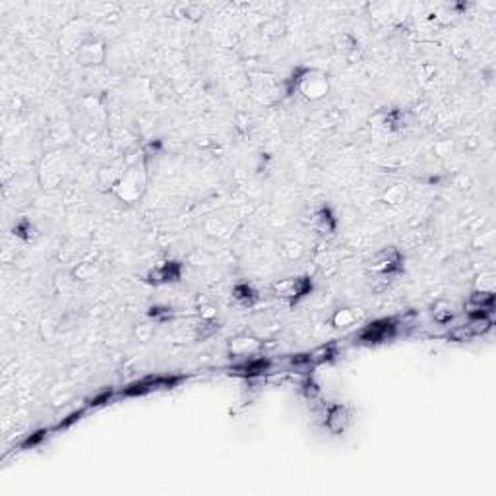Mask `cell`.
Listing matches in <instances>:
<instances>
[{
    "mask_svg": "<svg viewBox=\"0 0 496 496\" xmlns=\"http://www.w3.org/2000/svg\"><path fill=\"white\" fill-rule=\"evenodd\" d=\"M324 419H326V429L330 430L331 435H341L351 425L353 413L343 403H333V406L326 409V417Z\"/></svg>",
    "mask_w": 496,
    "mask_h": 496,
    "instance_id": "obj_11",
    "label": "cell"
},
{
    "mask_svg": "<svg viewBox=\"0 0 496 496\" xmlns=\"http://www.w3.org/2000/svg\"><path fill=\"white\" fill-rule=\"evenodd\" d=\"M396 331H398V324L394 318H380L359 331V341L367 346H378V343L390 341L396 336Z\"/></svg>",
    "mask_w": 496,
    "mask_h": 496,
    "instance_id": "obj_8",
    "label": "cell"
},
{
    "mask_svg": "<svg viewBox=\"0 0 496 496\" xmlns=\"http://www.w3.org/2000/svg\"><path fill=\"white\" fill-rule=\"evenodd\" d=\"M200 318L206 320V322H215V318H218V309H215V307H211V305H203V307H200Z\"/></svg>",
    "mask_w": 496,
    "mask_h": 496,
    "instance_id": "obj_24",
    "label": "cell"
},
{
    "mask_svg": "<svg viewBox=\"0 0 496 496\" xmlns=\"http://www.w3.org/2000/svg\"><path fill=\"white\" fill-rule=\"evenodd\" d=\"M80 124L78 126V132L82 136L85 142H93V138H98L99 130H101V124H103V107L99 105L98 101L93 98L83 99L80 103Z\"/></svg>",
    "mask_w": 496,
    "mask_h": 496,
    "instance_id": "obj_4",
    "label": "cell"
},
{
    "mask_svg": "<svg viewBox=\"0 0 496 496\" xmlns=\"http://www.w3.org/2000/svg\"><path fill=\"white\" fill-rule=\"evenodd\" d=\"M233 297L239 302H242V305H252L258 299L256 291L248 283H237L233 287Z\"/></svg>",
    "mask_w": 496,
    "mask_h": 496,
    "instance_id": "obj_17",
    "label": "cell"
},
{
    "mask_svg": "<svg viewBox=\"0 0 496 496\" xmlns=\"http://www.w3.org/2000/svg\"><path fill=\"white\" fill-rule=\"evenodd\" d=\"M362 310L355 309V307H343V309H338L333 314H331L330 322L333 328H349V326H355V324L361 320Z\"/></svg>",
    "mask_w": 496,
    "mask_h": 496,
    "instance_id": "obj_14",
    "label": "cell"
},
{
    "mask_svg": "<svg viewBox=\"0 0 496 496\" xmlns=\"http://www.w3.org/2000/svg\"><path fill=\"white\" fill-rule=\"evenodd\" d=\"M182 278V264L177 260H163L155 264L146 273V281L150 285H165V283H177Z\"/></svg>",
    "mask_w": 496,
    "mask_h": 496,
    "instance_id": "obj_10",
    "label": "cell"
},
{
    "mask_svg": "<svg viewBox=\"0 0 496 496\" xmlns=\"http://www.w3.org/2000/svg\"><path fill=\"white\" fill-rule=\"evenodd\" d=\"M310 227L318 231L320 235H331L338 227L336 215L328 206H320L312 211V218H310Z\"/></svg>",
    "mask_w": 496,
    "mask_h": 496,
    "instance_id": "obj_13",
    "label": "cell"
},
{
    "mask_svg": "<svg viewBox=\"0 0 496 496\" xmlns=\"http://www.w3.org/2000/svg\"><path fill=\"white\" fill-rule=\"evenodd\" d=\"M330 78L318 68H297L289 80V93H301L309 101H320L330 93Z\"/></svg>",
    "mask_w": 496,
    "mask_h": 496,
    "instance_id": "obj_1",
    "label": "cell"
},
{
    "mask_svg": "<svg viewBox=\"0 0 496 496\" xmlns=\"http://www.w3.org/2000/svg\"><path fill=\"white\" fill-rule=\"evenodd\" d=\"M227 351L231 359H239V361H250L254 359L256 355H260L262 351V341L250 333H239L235 338L229 339L227 343Z\"/></svg>",
    "mask_w": 496,
    "mask_h": 496,
    "instance_id": "obj_9",
    "label": "cell"
},
{
    "mask_svg": "<svg viewBox=\"0 0 496 496\" xmlns=\"http://www.w3.org/2000/svg\"><path fill=\"white\" fill-rule=\"evenodd\" d=\"M369 270L380 278H391L403 270V256L396 247H386L372 256Z\"/></svg>",
    "mask_w": 496,
    "mask_h": 496,
    "instance_id": "obj_7",
    "label": "cell"
},
{
    "mask_svg": "<svg viewBox=\"0 0 496 496\" xmlns=\"http://www.w3.org/2000/svg\"><path fill=\"white\" fill-rule=\"evenodd\" d=\"M148 187V167L143 159H138L134 163H130L124 169L121 181L114 184L111 190L121 202L124 203H136L146 192Z\"/></svg>",
    "mask_w": 496,
    "mask_h": 496,
    "instance_id": "obj_2",
    "label": "cell"
},
{
    "mask_svg": "<svg viewBox=\"0 0 496 496\" xmlns=\"http://www.w3.org/2000/svg\"><path fill=\"white\" fill-rule=\"evenodd\" d=\"M451 339H456V341H469V339L475 338V333L467 326H459V328H456V330L450 333Z\"/></svg>",
    "mask_w": 496,
    "mask_h": 496,
    "instance_id": "obj_23",
    "label": "cell"
},
{
    "mask_svg": "<svg viewBox=\"0 0 496 496\" xmlns=\"http://www.w3.org/2000/svg\"><path fill=\"white\" fill-rule=\"evenodd\" d=\"M98 264L93 262H82L80 266H76L74 270V278L80 279V281H90L93 279V276L98 273Z\"/></svg>",
    "mask_w": 496,
    "mask_h": 496,
    "instance_id": "obj_21",
    "label": "cell"
},
{
    "mask_svg": "<svg viewBox=\"0 0 496 496\" xmlns=\"http://www.w3.org/2000/svg\"><path fill=\"white\" fill-rule=\"evenodd\" d=\"M179 382V378H167V376H148L140 382L130 384L126 390L122 391L124 396H143V394H150L155 390H167L175 384Z\"/></svg>",
    "mask_w": 496,
    "mask_h": 496,
    "instance_id": "obj_12",
    "label": "cell"
},
{
    "mask_svg": "<svg viewBox=\"0 0 496 496\" xmlns=\"http://www.w3.org/2000/svg\"><path fill=\"white\" fill-rule=\"evenodd\" d=\"M382 202L391 206V208H401L407 202V187L406 184H391L384 192Z\"/></svg>",
    "mask_w": 496,
    "mask_h": 496,
    "instance_id": "obj_16",
    "label": "cell"
},
{
    "mask_svg": "<svg viewBox=\"0 0 496 496\" xmlns=\"http://www.w3.org/2000/svg\"><path fill=\"white\" fill-rule=\"evenodd\" d=\"M124 169H126V165H109V167H103L101 171H99V184L103 188H109V190H113L114 184L121 181L122 173H124Z\"/></svg>",
    "mask_w": 496,
    "mask_h": 496,
    "instance_id": "obj_15",
    "label": "cell"
},
{
    "mask_svg": "<svg viewBox=\"0 0 496 496\" xmlns=\"http://www.w3.org/2000/svg\"><path fill=\"white\" fill-rule=\"evenodd\" d=\"M312 289H314L312 279L309 276H299V278H285L276 281L271 285V293L289 305H297L301 299L309 297Z\"/></svg>",
    "mask_w": 496,
    "mask_h": 496,
    "instance_id": "obj_3",
    "label": "cell"
},
{
    "mask_svg": "<svg viewBox=\"0 0 496 496\" xmlns=\"http://www.w3.org/2000/svg\"><path fill=\"white\" fill-rule=\"evenodd\" d=\"M279 250H281V254L285 256V258H289V260H299V258L305 256V247H302L299 241H281Z\"/></svg>",
    "mask_w": 496,
    "mask_h": 496,
    "instance_id": "obj_18",
    "label": "cell"
},
{
    "mask_svg": "<svg viewBox=\"0 0 496 496\" xmlns=\"http://www.w3.org/2000/svg\"><path fill=\"white\" fill-rule=\"evenodd\" d=\"M14 235L22 237L23 241H30L35 237V227L31 225V221H28V219H22L14 225Z\"/></svg>",
    "mask_w": 496,
    "mask_h": 496,
    "instance_id": "obj_22",
    "label": "cell"
},
{
    "mask_svg": "<svg viewBox=\"0 0 496 496\" xmlns=\"http://www.w3.org/2000/svg\"><path fill=\"white\" fill-rule=\"evenodd\" d=\"M496 289V273L495 271H483L481 276H477L475 281V291H487L495 293Z\"/></svg>",
    "mask_w": 496,
    "mask_h": 496,
    "instance_id": "obj_20",
    "label": "cell"
},
{
    "mask_svg": "<svg viewBox=\"0 0 496 496\" xmlns=\"http://www.w3.org/2000/svg\"><path fill=\"white\" fill-rule=\"evenodd\" d=\"M432 318H435V322L438 324H448L454 318V309H451V305H448L446 301H438L432 307Z\"/></svg>",
    "mask_w": 496,
    "mask_h": 496,
    "instance_id": "obj_19",
    "label": "cell"
},
{
    "mask_svg": "<svg viewBox=\"0 0 496 496\" xmlns=\"http://www.w3.org/2000/svg\"><path fill=\"white\" fill-rule=\"evenodd\" d=\"M107 43L99 35L88 33L76 45V61L80 66H99L105 62Z\"/></svg>",
    "mask_w": 496,
    "mask_h": 496,
    "instance_id": "obj_5",
    "label": "cell"
},
{
    "mask_svg": "<svg viewBox=\"0 0 496 496\" xmlns=\"http://www.w3.org/2000/svg\"><path fill=\"white\" fill-rule=\"evenodd\" d=\"M68 163L64 153L57 151V153H47L41 167H39V182L43 188H57L61 187L64 177H66Z\"/></svg>",
    "mask_w": 496,
    "mask_h": 496,
    "instance_id": "obj_6",
    "label": "cell"
}]
</instances>
